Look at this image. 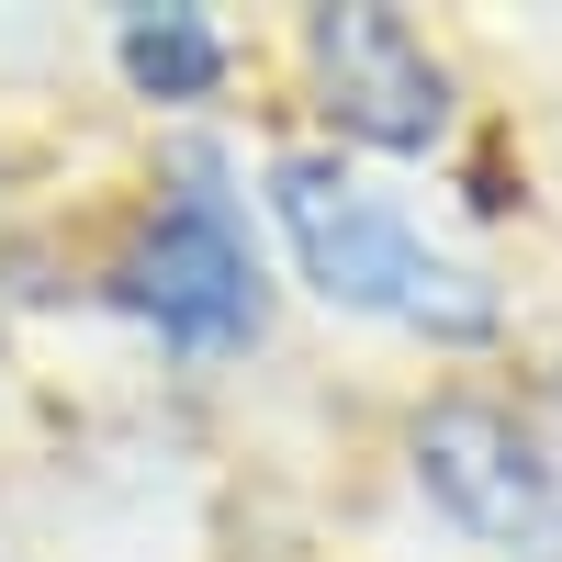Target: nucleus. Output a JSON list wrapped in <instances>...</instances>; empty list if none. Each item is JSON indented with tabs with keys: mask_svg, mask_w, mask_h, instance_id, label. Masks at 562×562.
Wrapping results in <instances>:
<instances>
[{
	"mask_svg": "<svg viewBox=\"0 0 562 562\" xmlns=\"http://www.w3.org/2000/svg\"><path fill=\"white\" fill-rule=\"evenodd\" d=\"M270 203H281V237H293V259H304V281L326 304L428 326V338H484V326H495L484 281L461 259H439L383 192H360L338 158H281L270 169Z\"/></svg>",
	"mask_w": 562,
	"mask_h": 562,
	"instance_id": "f257e3e1",
	"label": "nucleus"
},
{
	"mask_svg": "<svg viewBox=\"0 0 562 562\" xmlns=\"http://www.w3.org/2000/svg\"><path fill=\"white\" fill-rule=\"evenodd\" d=\"M124 293H135V315H158V338H180V349H237L259 326V270L237 248V225L203 214V203L147 225V248L124 259Z\"/></svg>",
	"mask_w": 562,
	"mask_h": 562,
	"instance_id": "f03ea898",
	"label": "nucleus"
},
{
	"mask_svg": "<svg viewBox=\"0 0 562 562\" xmlns=\"http://www.w3.org/2000/svg\"><path fill=\"white\" fill-rule=\"evenodd\" d=\"M315 79H326V113L371 147H439L450 124V90L428 68V45H416L394 12H315Z\"/></svg>",
	"mask_w": 562,
	"mask_h": 562,
	"instance_id": "7ed1b4c3",
	"label": "nucleus"
},
{
	"mask_svg": "<svg viewBox=\"0 0 562 562\" xmlns=\"http://www.w3.org/2000/svg\"><path fill=\"white\" fill-rule=\"evenodd\" d=\"M416 461H428V484H439V495H450L473 529H529V518H540V473H529V450L506 439L495 416H473V405L428 416Z\"/></svg>",
	"mask_w": 562,
	"mask_h": 562,
	"instance_id": "20e7f679",
	"label": "nucleus"
},
{
	"mask_svg": "<svg viewBox=\"0 0 562 562\" xmlns=\"http://www.w3.org/2000/svg\"><path fill=\"white\" fill-rule=\"evenodd\" d=\"M124 79L147 90V102H203L225 79V45H214L203 12H135L124 23Z\"/></svg>",
	"mask_w": 562,
	"mask_h": 562,
	"instance_id": "39448f33",
	"label": "nucleus"
}]
</instances>
